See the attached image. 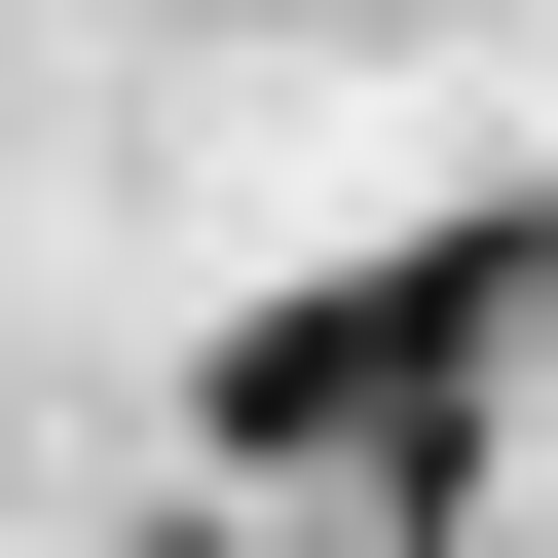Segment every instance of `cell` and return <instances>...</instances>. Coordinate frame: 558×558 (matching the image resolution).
Returning <instances> with one entry per match:
<instances>
[{
  "label": "cell",
  "instance_id": "cell-1",
  "mask_svg": "<svg viewBox=\"0 0 558 558\" xmlns=\"http://www.w3.org/2000/svg\"><path fill=\"white\" fill-rule=\"evenodd\" d=\"M521 299H558V223H410V260H299V299H260V336H223L186 410H223L260 484H299V447H410V410H447V373H484Z\"/></svg>",
  "mask_w": 558,
  "mask_h": 558
}]
</instances>
